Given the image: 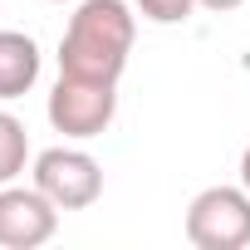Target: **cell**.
Returning a JSON list of instances; mask_svg holds the SVG:
<instances>
[{
    "instance_id": "obj_1",
    "label": "cell",
    "mask_w": 250,
    "mask_h": 250,
    "mask_svg": "<svg viewBox=\"0 0 250 250\" xmlns=\"http://www.w3.org/2000/svg\"><path fill=\"white\" fill-rule=\"evenodd\" d=\"M133 40H138V10L128 0H79L59 40V74L118 83L128 69Z\"/></svg>"
},
{
    "instance_id": "obj_2",
    "label": "cell",
    "mask_w": 250,
    "mask_h": 250,
    "mask_svg": "<svg viewBox=\"0 0 250 250\" xmlns=\"http://www.w3.org/2000/svg\"><path fill=\"white\" fill-rule=\"evenodd\" d=\"M54 133L74 138V143H88V138H103L118 118V83H98V79H74V74H59L49 103H44Z\"/></svg>"
},
{
    "instance_id": "obj_3",
    "label": "cell",
    "mask_w": 250,
    "mask_h": 250,
    "mask_svg": "<svg viewBox=\"0 0 250 250\" xmlns=\"http://www.w3.org/2000/svg\"><path fill=\"white\" fill-rule=\"evenodd\" d=\"M187 240L196 250H245L250 245V191L206 187L187 206Z\"/></svg>"
},
{
    "instance_id": "obj_4",
    "label": "cell",
    "mask_w": 250,
    "mask_h": 250,
    "mask_svg": "<svg viewBox=\"0 0 250 250\" xmlns=\"http://www.w3.org/2000/svg\"><path fill=\"white\" fill-rule=\"evenodd\" d=\"M35 187L59 206V211H83L103 196V167L83 147H44L30 162Z\"/></svg>"
},
{
    "instance_id": "obj_5",
    "label": "cell",
    "mask_w": 250,
    "mask_h": 250,
    "mask_svg": "<svg viewBox=\"0 0 250 250\" xmlns=\"http://www.w3.org/2000/svg\"><path fill=\"white\" fill-rule=\"evenodd\" d=\"M59 230V206L40 187H0V245L5 250H35L54 240Z\"/></svg>"
},
{
    "instance_id": "obj_6",
    "label": "cell",
    "mask_w": 250,
    "mask_h": 250,
    "mask_svg": "<svg viewBox=\"0 0 250 250\" xmlns=\"http://www.w3.org/2000/svg\"><path fill=\"white\" fill-rule=\"evenodd\" d=\"M40 44L20 30H0V103L25 98L40 83Z\"/></svg>"
},
{
    "instance_id": "obj_7",
    "label": "cell",
    "mask_w": 250,
    "mask_h": 250,
    "mask_svg": "<svg viewBox=\"0 0 250 250\" xmlns=\"http://www.w3.org/2000/svg\"><path fill=\"white\" fill-rule=\"evenodd\" d=\"M25 162H30V133L10 108H0V187H10L25 172Z\"/></svg>"
},
{
    "instance_id": "obj_8",
    "label": "cell",
    "mask_w": 250,
    "mask_h": 250,
    "mask_svg": "<svg viewBox=\"0 0 250 250\" xmlns=\"http://www.w3.org/2000/svg\"><path fill=\"white\" fill-rule=\"evenodd\" d=\"M133 10L143 20H152V25H187L196 0H133Z\"/></svg>"
},
{
    "instance_id": "obj_9",
    "label": "cell",
    "mask_w": 250,
    "mask_h": 250,
    "mask_svg": "<svg viewBox=\"0 0 250 250\" xmlns=\"http://www.w3.org/2000/svg\"><path fill=\"white\" fill-rule=\"evenodd\" d=\"M201 10H216V15H230V10H240L245 0H196Z\"/></svg>"
},
{
    "instance_id": "obj_10",
    "label": "cell",
    "mask_w": 250,
    "mask_h": 250,
    "mask_svg": "<svg viewBox=\"0 0 250 250\" xmlns=\"http://www.w3.org/2000/svg\"><path fill=\"white\" fill-rule=\"evenodd\" d=\"M240 187H245V191H250V147H245V152H240Z\"/></svg>"
},
{
    "instance_id": "obj_11",
    "label": "cell",
    "mask_w": 250,
    "mask_h": 250,
    "mask_svg": "<svg viewBox=\"0 0 250 250\" xmlns=\"http://www.w3.org/2000/svg\"><path fill=\"white\" fill-rule=\"evenodd\" d=\"M54 5H69V0H54Z\"/></svg>"
}]
</instances>
